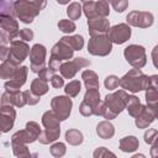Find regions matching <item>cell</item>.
<instances>
[{"label": "cell", "mask_w": 158, "mask_h": 158, "mask_svg": "<svg viewBox=\"0 0 158 158\" xmlns=\"http://www.w3.org/2000/svg\"><path fill=\"white\" fill-rule=\"evenodd\" d=\"M127 91L125 89L116 90L115 93L107 94L104 99L105 102V110L102 114V117L106 120H114L121 114L123 110H126V100H127Z\"/></svg>", "instance_id": "1"}, {"label": "cell", "mask_w": 158, "mask_h": 158, "mask_svg": "<svg viewBox=\"0 0 158 158\" xmlns=\"http://www.w3.org/2000/svg\"><path fill=\"white\" fill-rule=\"evenodd\" d=\"M120 86L126 91L135 94L146 90L149 86V77L146 75L139 68H133L120 78Z\"/></svg>", "instance_id": "2"}, {"label": "cell", "mask_w": 158, "mask_h": 158, "mask_svg": "<svg viewBox=\"0 0 158 158\" xmlns=\"http://www.w3.org/2000/svg\"><path fill=\"white\" fill-rule=\"evenodd\" d=\"M11 6L12 15L23 23H31L41 10H43L40 4L28 0H11Z\"/></svg>", "instance_id": "3"}, {"label": "cell", "mask_w": 158, "mask_h": 158, "mask_svg": "<svg viewBox=\"0 0 158 158\" xmlns=\"http://www.w3.org/2000/svg\"><path fill=\"white\" fill-rule=\"evenodd\" d=\"M0 40L1 44H10L12 41L19 38L20 28L19 22L15 20V16L11 14H0Z\"/></svg>", "instance_id": "4"}, {"label": "cell", "mask_w": 158, "mask_h": 158, "mask_svg": "<svg viewBox=\"0 0 158 158\" xmlns=\"http://www.w3.org/2000/svg\"><path fill=\"white\" fill-rule=\"evenodd\" d=\"M112 51V42L107 37V35L91 36L88 42V52L91 56L106 57Z\"/></svg>", "instance_id": "5"}, {"label": "cell", "mask_w": 158, "mask_h": 158, "mask_svg": "<svg viewBox=\"0 0 158 158\" xmlns=\"http://www.w3.org/2000/svg\"><path fill=\"white\" fill-rule=\"evenodd\" d=\"M123 57L132 68H143L147 63L146 48L139 44H130L123 49Z\"/></svg>", "instance_id": "6"}, {"label": "cell", "mask_w": 158, "mask_h": 158, "mask_svg": "<svg viewBox=\"0 0 158 158\" xmlns=\"http://www.w3.org/2000/svg\"><path fill=\"white\" fill-rule=\"evenodd\" d=\"M73 101L68 95H57L51 100V109L57 114L60 121H65L69 118L72 112Z\"/></svg>", "instance_id": "7"}, {"label": "cell", "mask_w": 158, "mask_h": 158, "mask_svg": "<svg viewBox=\"0 0 158 158\" xmlns=\"http://www.w3.org/2000/svg\"><path fill=\"white\" fill-rule=\"evenodd\" d=\"M31 53V48L26 41L15 40L9 44V57L7 59L12 60L16 64H21Z\"/></svg>", "instance_id": "8"}, {"label": "cell", "mask_w": 158, "mask_h": 158, "mask_svg": "<svg viewBox=\"0 0 158 158\" xmlns=\"http://www.w3.org/2000/svg\"><path fill=\"white\" fill-rule=\"evenodd\" d=\"M126 22L130 26H133V27L148 28V27H151L153 25L154 16H153L152 12H148V11L133 10V11L128 12V15L126 16Z\"/></svg>", "instance_id": "9"}, {"label": "cell", "mask_w": 158, "mask_h": 158, "mask_svg": "<svg viewBox=\"0 0 158 158\" xmlns=\"http://www.w3.org/2000/svg\"><path fill=\"white\" fill-rule=\"evenodd\" d=\"M46 56H47V48L41 44L36 43L31 47L30 53V69L33 73H40L46 67Z\"/></svg>", "instance_id": "10"}, {"label": "cell", "mask_w": 158, "mask_h": 158, "mask_svg": "<svg viewBox=\"0 0 158 158\" xmlns=\"http://www.w3.org/2000/svg\"><path fill=\"white\" fill-rule=\"evenodd\" d=\"M131 33H132L131 26L127 22L126 23H117V25L110 27V30L107 32V37L111 40L112 43L122 44L130 40Z\"/></svg>", "instance_id": "11"}, {"label": "cell", "mask_w": 158, "mask_h": 158, "mask_svg": "<svg viewBox=\"0 0 158 158\" xmlns=\"http://www.w3.org/2000/svg\"><path fill=\"white\" fill-rule=\"evenodd\" d=\"M110 30V22L107 17H95L88 20V31L90 37L99 35H107Z\"/></svg>", "instance_id": "12"}, {"label": "cell", "mask_w": 158, "mask_h": 158, "mask_svg": "<svg viewBox=\"0 0 158 158\" xmlns=\"http://www.w3.org/2000/svg\"><path fill=\"white\" fill-rule=\"evenodd\" d=\"M27 74H28V67L26 65H20L15 77L10 80H6L4 83V88L5 90L7 91H11V90H19L25 83H26V79H27Z\"/></svg>", "instance_id": "13"}, {"label": "cell", "mask_w": 158, "mask_h": 158, "mask_svg": "<svg viewBox=\"0 0 158 158\" xmlns=\"http://www.w3.org/2000/svg\"><path fill=\"white\" fill-rule=\"evenodd\" d=\"M14 105H1L0 112H1V132L6 133L9 132L15 123L16 118V110L14 109Z\"/></svg>", "instance_id": "14"}, {"label": "cell", "mask_w": 158, "mask_h": 158, "mask_svg": "<svg viewBox=\"0 0 158 158\" xmlns=\"http://www.w3.org/2000/svg\"><path fill=\"white\" fill-rule=\"evenodd\" d=\"M73 54H74V49L69 44L63 42L62 40H59L51 49V57H54V58H57L62 62L72 59Z\"/></svg>", "instance_id": "15"}, {"label": "cell", "mask_w": 158, "mask_h": 158, "mask_svg": "<svg viewBox=\"0 0 158 158\" xmlns=\"http://www.w3.org/2000/svg\"><path fill=\"white\" fill-rule=\"evenodd\" d=\"M144 105L141 104L139 99L136 95H128L127 100H126V110L128 111V115L132 117H137L141 115V112L143 111Z\"/></svg>", "instance_id": "16"}, {"label": "cell", "mask_w": 158, "mask_h": 158, "mask_svg": "<svg viewBox=\"0 0 158 158\" xmlns=\"http://www.w3.org/2000/svg\"><path fill=\"white\" fill-rule=\"evenodd\" d=\"M80 70V67L78 65V63L75 62V59L73 60H64L60 65V75L64 79H73L75 77V74Z\"/></svg>", "instance_id": "17"}, {"label": "cell", "mask_w": 158, "mask_h": 158, "mask_svg": "<svg viewBox=\"0 0 158 158\" xmlns=\"http://www.w3.org/2000/svg\"><path fill=\"white\" fill-rule=\"evenodd\" d=\"M19 67H20V64H16L10 59L4 60L0 65V77H1V79H4V80L12 79L15 77Z\"/></svg>", "instance_id": "18"}, {"label": "cell", "mask_w": 158, "mask_h": 158, "mask_svg": "<svg viewBox=\"0 0 158 158\" xmlns=\"http://www.w3.org/2000/svg\"><path fill=\"white\" fill-rule=\"evenodd\" d=\"M96 133L102 139H110L115 135V127L110 122V120H104V121H100L98 123V126H96Z\"/></svg>", "instance_id": "19"}, {"label": "cell", "mask_w": 158, "mask_h": 158, "mask_svg": "<svg viewBox=\"0 0 158 158\" xmlns=\"http://www.w3.org/2000/svg\"><path fill=\"white\" fill-rule=\"evenodd\" d=\"M139 147V141L136 136H125L120 139L118 148L125 153H132L137 151Z\"/></svg>", "instance_id": "20"}, {"label": "cell", "mask_w": 158, "mask_h": 158, "mask_svg": "<svg viewBox=\"0 0 158 158\" xmlns=\"http://www.w3.org/2000/svg\"><path fill=\"white\" fill-rule=\"evenodd\" d=\"M60 136V127L58 128H43L40 137H38V142L41 144H49L56 142Z\"/></svg>", "instance_id": "21"}, {"label": "cell", "mask_w": 158, "mask_h": 158, "mask_svg": "<svg viewBox=\"0 0 158 158\" xmlns=\"http://www.w3.org/2000/svg\"><path fill=\"white\" fill-rule=\"evenodd\" d=\"M154 120H156V117H154L153 112L147 107V105H144L141 115L135 118V123L138 128H147Z\"/></svg>", "instance_id": "22"}, {"label": "cell", "mask_w": 158, "mask_h": 158, "mask_svg": "<svg viewBox=\"0 0 158 158\" xmlns=\"http://www.w3.org/2000/svg\"><path fill=\"white\" fill-rule=\"evenodd\" d=\"M81 79L84 81L85 89H99L100 88V83H99V78L98 74L91 70V69H86L81 73Z\"/></svg>", "instance_id": "23"}, {"label": "cell", "mask_w": 158, "mask_h": 158, "mask_svg": "<svg viewBox=\"0 0 158 158\" xmlns=\"http://www.w3.org/2000/svg\"><path fill=\"white\" fill-rule=\"evenodd\" d=\"M42 125L44 128H58L60 127V120L53 110H48L42 115Z\"/></svg>", "instance_id": "24"}, {"label": "cell", "mask_w": 158, "mask_h": 158, "mask_svg": "<svg viewBox=\"0 0 158 158\" xmlns=\"http://www.w3.org/2000/svg\"><path fill=\"white\" fill-rule=\"evenodd\" d=\"M65 141L70 146H79L83 143L84 136H83L81 131H79L77 128H69L65 131Z\"/></svg>", "instance_id": "25"}, {"label": "cell", "mask_w": 158, "mask_h": 158, "mask_svg": "<svg viewBox=\"0 0 158 158\" xmlns=\"http://www.w3.org/2000/svg\"><path fill=\"white\" fill-rule=\"evenodd\" d=\"M63 42L69 44L74 51H80L84 47V37L81 35H73V36H63L62 38Z\"/></svg>", "instance_id": "26"}, {"label": "cell", "mask_w": 158, "mask_h": 158, "mask_svg": "<svg viewBox=\"0 0 158 158\" xmlns=\"http://www.w3.org/2000/svg\"><path fill=\"white\" fill-rule=\"evenodd\" d=\"M30 89H31L35 94L42 96V95L47 94L48 90H49V88H48V81H46V80H43V79H41V78H36V79H33V80L31 81V88H30Z\"/></svg>", "instance_id": "27"}, {"label": "cell", "mask_w": 158, "mask_h": 158, "mask_svg": "<svg viewBox=\"0 0 158 158\" xmlns=\"http://www.w3.org/2000/svg\"><path fill=\"white\" fill-rule=\"evenodd\" d=\"M83 14L88 20L99 17L96 12V1L95 0H85L83 4Z\"/></svg>", "instance_id": "28"}, {"label": "cell", "mask_w": 158, "mask_h": 158, "mask_svg": "<svg viewBox=\"0 0 158 158\" xmlns=\"http://www.w3.org/2000/svg\"><path fill=\"white\" fill-rule=\"evenodd\" d=\"M83 14V5H80L79 2L74 1V2H70L67 7V15L70 20H79V17L81 16Z\"/></svg>", "instance_id": "29"}, {"label": "cell", "mask_w": 158, "mask_h": 158, "mask_svg": "<svg viewBox=\"0 0 158 158\" xmlns=\"http://www.w3.org/2000/svg\"><path fill=\"white\" fill-rule=\"evenodd\" d=\"M25 130L28 132V135H30L32 142L38 141V137H40V135H41V132H42V130H41L38 122H36V121H28V122L26 123Z\"/></svg>", "instance_id": "30"}, {"label": "cell", "mask_w": 158, "mask_h": 158, "mask_svg": "<svg viewBox=\"0 0 158 158\" xmlns=\"http://www.w3.org/2000/svg\"><path fill=\"white\" fill-rule=\"evenodd\" d=\"M11 148L14 152V156L17 158H26L31 157V152L25 143H11Z\"/></svg>", "instance_id": "31"}, {"label": "cell", "mask_w": 158, "mask_h": 158, "mask_svg": "<svg viewBox=\"0 0 158 158\" xmlns=\"http://www.w3.org/2000/svg\"><path fill=\"white\" fill-rule=\"evenodd\" d=\"M81 90V84L79 80H70L65 86H64V93L65 95L70 96V98H75L79 95Z\"/></svg>", "instance_id": "32"}, {"label": "cell", "mask_w": 158, "mask_h": 158, "mask_svg": "<svg viewBox=\"0 0 158 158\" xmlns=\"http://www.w3.org/2000/svg\"><path fill=\"white\" fill-rule=\"evenodd\" d=\"M83 100L94 107L100 101V91H99V89H86Z\"/></svg>", "instance_id": "33"}, {"label": "cell", "mask_w": 158, "mask_h": 158, "mask_svg": "<svg viewBox=\"0 0 158 158\" xmlns=\"http://www.w3.org/2000/svg\"><path fill=\"white\" fill-rule=\"evenodd\" d=\"M11 143H25V144H28V143H33L28 132L26 130H20L17 132H15L12 136H11Z\"/></svg>", "instance_id": "34"}, {"label": "cell", "mask_w": 158, "mask_h": 158, "mask_svg": "<svg viewBox=\"0 0 158 158\" xmlns=\"http://www.w3.org/2000/svg\"><path fill=\"white\" fill-rule=\"evenodd\" d=\"M10 93H11L12 105L15 107H23L25 105H27V101H26V98H25L23 91H21L19 89V90H11Z\"/></svg>", "instance_id": "35"}, {"label": "cell", "mask_w": 158, "mask_h": 158, "mask_svg": "<svg viewBox=\"0 0 158 158\" xmlns=\"http://www.w3.org/2000/svg\"><path fill=\"white\" fill-rule=\"evenodd\" d=\"M58 28L63 33L69 35V33H73L77 30V26H75V23H74L73 20H70V19H62L58 22Z\"/></svg>", "instance_id": "36"}, {"label": "cell", "mask_w": 158, "mask_h": 158, "mask_svg": "<svg viewBox=\"0 0 158 158\" xmlns=\"http://www.w3.org/2000/svg\"><path fill=\"white\" fill-rule=\"evenodd\" d=\"M49 152H51V154L53 157L60 158V157H63L65 154L67 147H65V144L63 142H53L52 146L49 147Z\"/></svg>", "instance_id": "37"}, {"label": "cell", "mask_w": 158, "mask_h": 158, "mask_svg": "<svg viewBox=\"0 0 158 158\" xmlns=\"http://www.w3.org/2000/svg\"><path fill=\"white\" fill-rule=\"evenodd\" d=\"M144 91H146L144 93V98H146V102L147 104L158 102V88L149 85Z\"/></svg>", "instance_id": "38"}, {"label": "cell", "mask_w": 158, "mask_h": 158, "mask_svg": "<svg viewBox=\"0 0 158 158\" xmlns=\"http://www.w3.org/2000/svg\"><path fill=\"white\" fill-rule=\"evenodd\" d=\"M96 12H98L99 17H107L110 14L109 2L102 1V0H98L96 1Z\"/></svg>", "instance_id": "39"}, {"label": "cell", "mask_w": 158, "mask_h": 158, "mask_svg": "<svg viewBox=\"0 0 158 158\" xmlns=\"http://www.w3.org/2000/svg\"><path fill=\"white\" fill-rule=\"evenodd\" d=\"M104 85H105V88L109 89V90H115V89L118 88V85H120V78H118L117 75H114V74L107 75V77L105 78V80H104Z\"/></svg>", "instance_id": "40"}, {"label": "cell", "mask_w": 158, "mask_h": 158, "mask_svg": "<svg viewBox=\"0 0 158 158\" xmlns=\"http://www.w3.org/2000/svg\"><path fill=\"white\" fill-rule=\"evenodd\" d=\"M23 94H25V98H26L27 105H30V106H33V105L38 104V102H40V100H41V96H40V95H37V94H35L31 89H30V90H25V91H23Z\"/></svg>", "instance_id": "41"}, {"label": "cell", "mask_w": 158, "mask_h": 158, "mask_svg": "<svg viewBox=\"0 0 158 158\" xmlns=\"http://www.w3.org/2000/svg\"><path fill=\"white\" fill-rule=\"evenodd\" d=\"M143 138H144V142L147 144H152L157 138H158V131L154 130V128H148L144 135H143Z\"/></svg>", "instance_id": "42"}, {"label": "cell", "mask_w": 158, "mask_h": 158, "mask_svg": "<svg viewBox=\"0 0 158 158\" xmlns=\"http://www.w3.org/2000/svg\"><path fill=\"white\" fill-rule=\"evenodd\" d=\"M79 112H80L83 116H85V117L94 115L93 106H91V105H89L88 102H85L84 100H83V101L80 102V105H79Z\"/></svg>", "instance_id": "43"}, {"label": "cell", "mask_w": 158, "mask_h": 158, "mask_svg": "<svg viewBox=\"0 0 158 158\" xmlns=\"http://www.w3.org/2000/svg\"><path fill=\"white\" fill-rule=\"evenodd\" d=\"M93 156H94L95 158H104V157H109V156L115 157V153L111 152V151H109V149L105 148V147H99V148H96V149L94 151Z\"/></svg>", "instance_id": "44"}, {"label": "cell", "mask_w": 158, "mask_h": 158, "mask_svg": "<svg viewBox=\"0 0 158 158\" xmlns=\"http://www.w3.org/2000/svg\"><path fill=\"white\" fill-rule=\"evenodd\" d=\"M111 5L116 12H123L128 6V0H114Z\"/></svg>", "instance_id": "45"}, {"label": "cell", "mask_w": 158, "mask_h": 158, "mask_svg": "<svg viewBox=\"0 0 158 158\" xmlns=\"http://www.w3.org/2000/svg\"><path fill=\"white\" fill-rule=\"evenodd\" d=\"M38 74V78H41V79H43V80H46V81H51V79H52V77L54 75V70L53 69H51L49 67H44L40 73H37Z\"/></svg>", "instance_id": "46"}, {"label": "cell", "mask_w": 158, "mask_h": 158, "mask_svg": "<svg viewBox=\"0 0 158 158\" xmlns=\"http://www.w3.org/2000/svg\"><path fill=\"white\" fill-rule=\"evenodd\" d=\"M19 38H21L22 41H32L33 40V31L30 28H21L20 33H19Z\"/></svg>", "instance_id": "47"}, {"label": "cell", "mask_w": 158, "mask_h": 158, "mask_svg": "<svg viewBox=\"0 0 158 158\" xmlns=\"http://www.w3.org/2000/svg\"><path fill=\"white\" fill-rule=\"evenodd\" d=\"M51 84L53 88L56 89H60L62 86H64V78L62 75H58V74H54L51 79Z\"/></svg>", "instance_id": "48"}, {"label": "cell", "mask_w": 158, "mask_h": 158, "mask_svg": "<svg viewBox=\"0 0 158 158\" xmlns=\"http://www.w3.org/2000/svg\"><path fill=\"white\" fill-rule=\"evenodd\" d=\"M62 63H63L62 60H59V59H57V58H54V57H51V56H49L48 67H49L51 69H53L54 72H57V70H59V69H60Z\"/></svg>", "instance_id": "49"}, {"label": "cell", "mask_w": 158, "mask_h": 158, "mask_svg": "<svg viewBox=\"0 0 158 158\" xmlns=\"http://www.w3.org/2000/svg\"><path fill=\"white\" fill-rule=\"evenodd\" d=\"M93 110H94V115H96V116H102L104 110H105V102L100 100V101L93 107Z\"/></svg>", "instance_id": "50"}, {"label": "cell", "mask_w": 158, "mask_h": 158, "mask_svg": "<svg viewBox=\"0 0 158 158\" xmlns=\"http://www.w3.org/2000/svg\"><path fill=\"white\" fill-rule=\"evenodd\" d=\"M1 105H12V100H11V93L5 90L1 95Z\"/></svg>", "instance_id": "51"}, {"label": "cell", "mask_w": 158, "mask_h": 158, "mask_svg": "<svg viewBox=\"0 0 158 158\" xmlns=\"http://www.w3.org/2000/svg\"><path fill=\"white\" fill-rule=\"evenodd\" d=\"M149 154L152 158H158V138L151 144V149H149Z\"/></svg>", "instance_id": "52"}, {"label": "cell", "mask_w": 158, "mask_h": 158, "mask_svg": "<svg viewBox=\"0 0 158 158\" xmlns=\"http://www.w3.org/2000/svg\"><path fill=\"white\" fill-rule=\"evenodd\" d=\"M7 57H9V46L1 44V46H0V58H1V60H2V62L6 60Z\"/></svg>", "instance_id": "53"}, {"label": "cell", "mask_w": 158, "mask_h": 158, "mask_svg": "<svg viewBox=\"0 0 158 158\" xmlns=\"http://www.w3.org/2000/svg\"><path fill=\"white\" fill-rule=\"evenodd\" d=\"M152 62H153V65L158 69V44L154 46V48L152 49Z\"/></svg>", "instance_id": "54"}, {"label": "cell", "mask_w": 158, "mask_h": 158, "mask_svg": "<svg viewBox=\"0 0 158 158\" xmlns=\"http://www.w3.org/2000/svg\"><path fill=\"white\" fill-rule=\"evenodd\" d=\"M149 85L158 88V75H149Z\"/></svg>", "instance_id": "55"}, {"label": "cell", "mask_w": 158, "mask_h": 158, "mask_svg": "<svg viewBox=\"0 0 158 158\" xmlns=\"http://www.w3.org/2000/svg\"><path fill=\"white\" fill-rule=\"evenodd\" d=\"M58 4H60V5H67V4H69V1L70 0H56Z\"/></svg>", "instance_id": "56"}, {"label": "cell", "mask_w": 158, "mask_h": 158, "mask_svg": "<svg viewBox=\"0 0 158 158\" xmlns=\"http://www.w3.org/2000/svg\"><path fill=\"white\" fill-rule=\"evenodd\" d=\"M102 1H106V2H110V4H111L114 0H102Z\"/></svg>", "instance_id": "57"}, {"label": "cell", "mask_w": 158, "mask_h": 158, "mask_svg": "<svg viewBox=\"0 0 158 158\" xmlns=\"http://www.w3.org/2000/svg\"><path fill=\"white\" fill-rule=\"evenodd\" d=\"M84 1H85V0H84Z\"/></svg>", "instance_id": "58"}, {"label": "cell", "mask_w": 158, "mask_h": 158, "mask_svg": "<svg viewBox=\"0 0 158 158\" xmlns=\"http://www.w3.org/2000/svg\"><path fill=\"white\" fill-rule=\"evenodd\" d=\"M157 44H158V43H157Z\"/></svg>", "instance_id": "59"}]
</instances>
